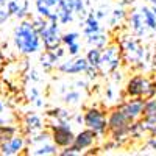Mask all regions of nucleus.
<instances>
[{"instance_id":"nucleus-1","label":"nucleus","mask_w":156,"mask_h":156,"mask_svg":"<svg viewBox=\"0 0 156 156\" xmlns=\"http://www.w3.org/2000/svg\"><path fill=\"white\" fill-rule=\"evenodd\" d=\"M115 41L119 42L122 51H123V59L125 64H128L134 70H144L148 64L151 53L148 51V47L144 44L140 37L133 34L128 28L117 33Z\"/></svg>"},{"instance_id":"nucleus-2","label":"nucleus","mask_w":156,"mask_h":156,"mask_svg":"<svg viewBox=\"0 0 156 156\" xmlns=\"http://www.w3.org/2000/svg\"><path fill=\"white\" fill-rule=\"evenodd\" d=\"M12 42H14L19 53L33 55L41 50L42 39H41L39 31L31 23V20L22 19V22L19 25H16L14 31H12Z\"/></svg>"},{"instance_id":"nucleus-3","label":"nucleus","mask_w":156,"mask_h":156,"mask_svg":"<svg viewBox=\"0 0 156 156\" xmlns=\"http://www.w3.org/2000/svg\"><path fill=\"white\" fill-rule=\"evenodd\" d=\"M123 90L126 97H140L145 100L156 97V87H154L153 80L140 72L128 76Z\"/></svg>"},{"instance_id":"nucleus-4","label":"nucleus","mask_w":156,"mask_h":156,"mask_svg":"<svg viewBox=\"0 0 156 156\" xmlns=\"http://www.w3.org/2000/svg\"><path fill=\"white\" fill-rule=\"evenodd\" d=\"M125 64V59H123V51L119 45V42L115 41H111L106 47H103V51H101V61H100V73L103 76L106 75H111L112 72H115L117 69H120Z\"/></svg>"},{"instance_id":"nucleus-5","label":"nucleus","mask_w":156,"mask_h":156,"mask_svg":"<svg viewBox=\"0 0 156 156\" xmlns=\"http://www.w3.org/2000/svg\"><path fill=\"white\" fill-rule=\"evenodd\" d=\"M84 126L94 129L100 136L105 137L108 136L109 126H108V112L98 106H89L84 112Z\"/></svg>"},{"instance_id":"nucleus-6","label":"nucleus","mask_w":156,"mask_h":156,"mask_svg":"<svg viewBox=\"0 0 156 156\" xmlns=\"http://www.w3.org/2000/svg\"><path fill=\"white\" fill-rule=\"evenodd\" d=\"M126 28L131 31L133 34H136L137 37H140L142 41H148V39H153L154 34L148 30L147 23L144 20V16H142V11L140 8H133L131 11L128 12V17H126Z\"/></svg>"},{"instance_id":"nucleus-7","label":"nucleus","mask_w":156,"mask_h":156,"mask_svg":"<svg viewBox=\"0 0 156 156\" xmlns=\"http://www.w3.org/2000/svg\"><path fill=\"white\" fill-rule=\"evenodd\" d=\"M48 129H50V134H51V140L55 142V145L59 150H62V148H66V147L73 144L76 133H73L72 123H55V122H50L48 123Z\"/></svg>"},{"instance_id":"nucleus-8","label":"nucleus","mask_w":156,"mask_h":156,"mask_svg":"<svg viewBox=\"0 0 156 156\" xmlns=\"http://www.w3.org/2000/svg\"><path fill=\"white\" fill-rule=\"evenodd\" d=\"M42 39V45L45 50H55L62 45V33L59 30V22L58 20H48L45 22L44 28L39 31Z\"/></svg>"},{"instance_id":"nucleus-9","label":"nucleus","mask_w":156,"mask_h":156,"mask_svg":"<svg viewBox=\"0 0 156 156\" xmlns=\"http://www.w3.org/2000/svg\"><path fill=\"white\" fill-rule=\"evenodd\" d=\"M144 105H145V98L140 97H126L123 101H120L119 105H115L122 112H125L133 122L139 120L144 115Z\"/></svg>"},{"instance_id":"nucleus-10","label":"nucleus","mask_w":156,"mask_h":156,"mask_svg":"<svg viewBox=\"0 0 156 156\" xmlns=\"http://www.w3.org/2000/svg\"><path fill=\"white\" fill-rule=\"evenodd\" d=\"M87 67H89V62H87L86 56L76 55V56H70L66 61H61L56 69H58V72H61L64 75H80V73H84Z\"/></svg>"},{"instance_id":"nucleus-11","label":"nucleus","mask_w":156,"mask_h":156,"mask_svg":"<svg viewBox=\"0 0 156 156\" xmlns=\"http://www.w3.org/2000/svg\"><path fill=\"white\" fill-rule=\"evenodd\" d=\"M61 0H34V8L39 16L48 20H58Z\"/></svg>"},{"instance_id":"nucleus-12","label":"nucleus","mask_w":156,"mask_h":156,"mask_svg":"<svg viewBox=\"0 0 156 156\" xmlns=\"http://www.w3.org/2000/svg\"><path fill=\"white\" fill-rule=\"evenodd\" d=\"M100 139V136L94 131V129H90L87 126H84L83 129H80L76 134H75V140H73V145L80 150L81 153H84V150L87 148H92L97 140Z\"/></svg>"},{"instance_id":"nucleus-13","label":"nucleus","mask_w":156,"mask_h":156,"mask_svg":"<svg viewBox=\"0 0 156 156\" xmlns=\"http://www.w3.org/2000/svg\"><path fill=\"white\" fill-rule=\"evenodd\" d=\"M27 137L25 134H14L9 140L3 142L0 145V154H5V156H14V154H19L22 153L25 148H27Z\"/></svg>"},{"instance_id":"nucleus-14","label":"nucleus","mask_w":156,"mask_h":156,"mask_svg":"<svg viewBox=\"0 0 156 156\" xmlns=\"http://www.w3.org/2000/svg\"><path fill=\"white\" fill-rule=\"evenodd\" d=\"M67 53V48H64L62 45L55 48V50H45L41 55V59H39V64L44 70H51L58 67V64L61 62L62 56Z\"/></svg>"},{"instance_id":"nucleus-15","label":"nucleus","mask_w":156,"mask_h":156,"mask_svg":"<svg viewBox=\"0 0 156 156\" xmlns=\"http://www.w3.org/2000/svg\"><path fill=\"white\" fill-rule=\"evenodd\" d=\"M44 126H45L44 119L37 112H27L22 119V131L25 136H33L42 131Z\"/></svg>"},{"instance_id":"nucleus-16","label":"nucleus","mask_w":156,"mask_h":156,"mask_svg":"<svg viewBox=\"0 0 156 156\" xmlns=\"http://www.w3.org/2000/svg\"><path fill=\"white\" fill-rule=\"evenodd\" d=\"M6 9L17 19L28 17V0H6Z\"/></svg>"},{"instance_id":"nucleus-17","label":"nucleus","mask_w":156,"mask_h":156,"mask_svg":"<svg viewBox=\"0 0 156 156\" xmlns=\"http://www.w3.org/2000/svg\"><path fill=\"white\" fill-rule=\"evenodd\" d=\"M58 150L59 148L55 145L53 140H47V142H41V144H36V145H30L28 154H34V156H55V154H59Z\"/></svg>"},{"instance_id":"nucleus-18","label":"nucleus","mask_w":156,"mask_h":156,"mask_svg":"<svg viewBox=\"0 0 156 156\" xmlns=\"http://www.w3.org/2000/svg\"><path fill=\"white\" fill-rule=\"evenodd\" d=\"M47 117L50 119V122H55V123H72L73 112L64 108H53L47 111Z\"/></svg>"},{"instance_id":"nucleus-19","label":"nucleus","mask_w":156,"mask_h":156,"mask_svg":"<svg viewBox=\"0 0 156 156\" xmlns=\"http://www.w3.org/2000/svg\"><path fill=\"white\" fill-rule=\"evenodd\" d=\"M84 36H89L92 33L101 31V25H100V19L95 16V12H89V14L83 19V28H81Z\"/></svg>"},{"instance_id":"nucleus-20","label":"nucleus","mask_w":156,"mask_h":156,"mask_svg":"<svg viewBox=\"0 0 156 156\" xmlns=\"http://www.w3.org/2000/svg\"><path fill=\"white\" fill-rule=\"evenodd\" d=\"M83 89L80 87H69L66 90V94L62 95V101L66 103V105L69 106H80L81 105V101H83V92H81Z\"/></svg>"},{"instance_id":"nucleus-21","label":"nucleus","mask_w":156,"mask_h":156,"mask_svg":"<svg viewBox=\"0 0 156 156\" xmlns=\"http://www.w3.org/2000/svg\"><path fill=\"white\" fill-rule=\"evenodd\" d=\"M109 42H111L109 36H108L106 33H103V31H97V33H92V34L86 36V44H87L89 47L103 48V47H106Z\"/></svg>"},{"instance_id":"nucleus-22","label":"nucleus","mask_w":156,"mask_h":156,"mask_svg":"<svg viewBox=\"0 0 156 156\" xmlns=\"http://www.w3.org/2000/svg\"><path fill=\"white\" fill-rule=\"evenodd\" d=\"M16 122V115L8 106L5 100L0 98V125H12Z\"/></svg>"},{"instance_id":"nucleus-23","label":"nucleus","mask_w":156,"mask_h":156,"mask_svg":"<svg viewBox=\"0 0 156 156\" xmlns=\"http://www.w3.org/2000/svg\"><path fill=\"white\" fill-rule=\"evenodd\" d=\"M139 8H140V11H142V16H144V20H145V23H147L148 30H150L153 34H156V12L151 9L150 5H142V6H139Z\"/></svg>"},{"instance_id":"nucleus-24","label":"nucleus","mask_w":156,"mask_h":156,"mask_svg":"<svg viewBox=\"0 0 156 156\" xmlns=\"http://www.w3.org/2000/svg\"><path fill=\"white\" fill-rule=\"evenodd\" d=\"M126 17H128V12L125 11V8L120 5L119 8H115L109 12V23L112 27H117V25H120L123 22H126Z\"/></svg>"},{"instance_id":"nucleus-25","label":"nucleus","mask_w":156,"mask_h":156,"mask_svg":"<svg viewBox=\"0 0 156 156\" xmlns=\"http://www.w3.org/2000/svg\"><path fill=\"white\" fill-rule=\"evenodd\" d=\"M101 51L103 48H98V47H89V50L86 51V59L89 62V66H94V67H98L100 66V61H101Z\"/></svg>"},{"instance_id":"nucleus-26","label":"nucleus","mask_w":156,"mask_h":156,"mask_svg":"<svg viewBox=\"0 0 156 156\" xmlns=\"http://www.w3.org/2000/svg\"><path fill=\"white\" fill-rule=\"evenodd\" d=\"M17 133H19V128L16 125H0V145H2L3 142L9 140Z\"/></svg>"},{"instance_id":"nucleus-27","label":"nucleus","mask_w":156,"mask_h":156,"mask_svg":"<svg viewBox=\"0 0 156 156\" xmlns=\"http://www.w3.org/2000/svg\"><path fill=\"white\" fill-rule=\"evenodd\" d=\"M28 98H30V101L36 108H42L44 106V100L41 97V90H39L36 86H33V84L28 87Z\"/></svg>"},{"instance_id":"nucleus-28","label":"nucleus","mask_w":156,"mask_h":156,"mask_svg":"<svg viewBox=\"0 0 156 156\" xmlns=\"http://www.w3.org/2000/svg\"><path fill=\"white\" fill-rule=\"evenodd\" d=\"M80 33L78 31H67V33H62V45H70L73 42H80Z\"/></svg>"},{"instance_id":"nucleus-29","label":"nucleus","mask_w":156,"mask_h":156,"mask_svg":"<svg viewBox=\"0 0 156 156\" xmlns=\"http://www.w3.org/2000/svg\"><path fill=\"white\" fill-rule=\"evenodd\" d=\"M122 92H123V90H122ZM119 94H120V90H119V92H115L114 86H108L106 90H105V101H114L115 98H119Z\"/></svg>"},{"instance_id":"nucleus-30","label":"nucleus","mask_w":156,"mask_h":156,"mask_svg":"<svg viewBox=\"0 0 156 156\" xmlns=\"http://www.w3.org/2000/svg\"><path fill=\"white\" fill-rule=\"evenodd\" d=\"M66 48H67V55L69 56H76V55H80V51H81V44L80 42H73V44L67 45Z\"/></svg>"},{"instance_id":"nucleus-31","label":"nucleus","mask_w":156,"mask_h":156,"mask_svg":"<svg viewBox=\"0 0 156 156\" xmlns=\"http://www.w3.org/2000/svg\"><path fill=\"white\" fill-rule=\"evenodd\" d=\"M145 148L150 150H156V133L154 134H148L145 139Z\"/></svg>"},{"instance_id":"nucleus-32","label":"nucleus","mask_w":156,"mask_h":156,"mask_svg":"<svg viewBox=\"0 0 156 156\" xmlns=\"http://www.w3.org/2000/svg\"><path fill=\"white\" fill-rule=\"evenodd\" d=\"M111 80H112V83H114V84H119V83L123 80V72H122L120 69H117L115 72H112V73H111Z\"/></svg>"},{"instance_id":"nucleus-33","label":"nucleus","mask_w":156,"mask_h":156,"mask_svg":"<svg viewBox=\"0 0 156 156\" xmlns=\"http://www.w3.org/2000/svg\"><path fill=\"white\" fill-rule=\"evenodd\" d=\"M9 17H11V14H9V11L6 9V6H0V25H3Z\"/></svg>"},{"instance_id":"nucleus-34","label":"nucleus","mask_w":156,"mask_h":156,"mask_svg":"<svg viewBox=\"0 0 156 156\" xmlns=\"http://www.w3.org/2000/svg\"><path fill=\"white\" fill-rule=\"evenodd\" d=\"M136 0H120V5L122 6H126V5H133Z\"/></svg>"},{"instance_id":"nucleus-35","label":"nucleus","mask_w":156,"mask_h":156,"mask_svg":"<svg viewBox=\"0 0 156 156\" xmlns=\"http://www.w3.org/2000/svg\"><path fill=\"white\" fill-rule=\"evenodd\" d=\"M153 83H154V87H156V76L153 78Z\"/></svg>"},{"instance_id":"nucleus-36","label":"nucleus","mask_w":156,"mask_h":156,"mask_svg":"<svg viewBox=\"0 0 156 156\" xmlns=\"http://www.w3.org/2000/svg\"><path fill=\"white\" fill-rule=\"evenodd\" d=\"M2 59H3V58H2V53H0V62H2Z\"/></svg>"},{"instance_id":"nucleus-37","label":"nucleus","mask_w":156,"mask_h":156,"mask_svg":"<svg viewBox=\"0 0 156 156\" xmlns=\"http://www.w3.org/2000/svg\"><path fill=\"white\" fill-rule=\"evenodd\" d=\"M153 72H154V73H156V67H154V69H153Z\"/></svg>"}]
</instances>
